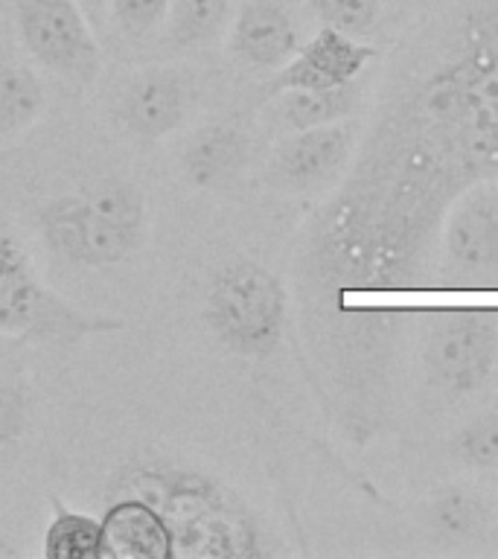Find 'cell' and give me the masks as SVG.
I'll return each mask as SVG.
<instances>
[{
  "label": "cell",
  "mask_w": 498,
  "mask_h": 559,
  "mask_svg": "<svg viewBox=\"0 0 498 559\" xmlns=\"http://www.w3.org/2000/svg\"><path fill=\"white\" fill-rule=\"evenodd\" d=\"M181 164L183 178L199 190L230 187L248 164V138L225 122L204 126L187 143Z\"/></svg>",
  "instance_id": "cell-13"
},
{
  "label": "cell",
  "mask_w": 498,
  "mask_h": 559,
  "mask_svg": "<svg viewBox=\"0 0 498 559\" xmlns=\"http://www.w3.org/2000/svg\"><path fill=\"white\" fill-rule=\"evenodd\" d=\"M85 201L103 218L120 225L122 230L143 234L146 227V195L134 183L122 178H103L85 192Z\"/></svg>",
  "instance_id": "cell-19"
},
{
  "label": "cell",
  "mask_w": 498,
  "mask_h": 559,
  "mask_svg": "<svg viewBox=\"0 0 498 559\" xmlns=\"http://www.w3.org/2000/svg\"><path fill=\"white\" fill-rule=\"evenodd\" d=\"M227 50L245 68L280 70L300 50L295 21L274 0H245L230 24Z\"/></svg>",
  "instance_id": "cell-11"
},
{
  "label": "cell",
  "mask_w": 498,
  "mask_h": 559,
  "mask_svg": "<svg viewBox=\"0 0 498 559\" xmlns=\"http://www.w3.org/2000/svg\"><path fill=\"white\" fill-rule=\"evenodd\" d=\"M44 242L61 260L73 265H87V269H108L120 265L138 251L143 242V234H131L103 218L85 195H64V199L50 201L38 213Z\"/></svg>",
  "instance_id": "cell-6"
},
{
  "label": "cell",
  "mask_w": 498,
  "mask_h": 559,
  "mask_svg": "<svg viewBox=\"0 0 498 559\" xmlns=\"http://www.w3.org/2000/svg\"><path fill=\"white\" fill-rule=\"evenodd\" d=\"M120 330H126L122 318L85 312L44 286L15 236L0 227V335L70 347Z\"/></svg>",
  "instance_id": "cell-1"
},
{
  "label": "cell",
  "mask_w": 498,
  "mask_h": 559,
  "mask_svg": "<svg viewBox=\"0 0 498 559\" xmlns=\"http://www.w3.org/2000/svg\"><path fill=\"white\" fill-rule=\"evenodd\" d=\"M452 457L466 469H496L498 466V411H487L470 419L452 437Z\"/></svg>",
  "instance_id": "cell-20"
},
{
  "label": "cell",
  "mask_w": 498,
  "mask_h": 559,
  "mask_svg": "<svg viewBox=\"0 0 498 559\" xmlns=\"http://www.w3.org/2000/svg\"><path fill=\"white\" fill-rule=\"evenodd\" d=\"M0 557H17L15 545H9L7 539H0Z\"/></svg>",
  "instance_id": "cell-24"
},
{
  "label": "cell",
  "mask_w": 498,
  "mask_h": 559,
  "mask_svg": "<svg viewBox=\"0 0 498 559\" xmlns=\"http://www.w3.org/2000/svg\"><path fill=\"white\" fill-rule=\"evenodd\" d=\"M190 111V85L169 68H149L122 87L120 120L143 143L169 138Z\"/></svg>",
  "instance_id": "cell-10"
},
{
  "label": "cell",
  "mask_w": 498,
  "mask_h": 559,
  "mask_svg": "<svg viewBox=\"0 0 498 559\" xmlns=\"http://www.w3.org/2000/svg\"><path fill=\"white\" fill-rule=\"evenodd\" d=\"M114 21L126 35H149L169 15V0H111Z\"/></svg>",
  "instance_id": "cell-22"
},
{
  "label": "cell",
  "mask_w": 498,
  "mask_h": 559,
  "mask_svg": "<svg viewBox=\"0 0 498 559\" xmlns=\"http://www.w3.org/2000/svg\"><path fill=\"white\" fill-rule=\"evenodd\" d=\"M47 94L35 70L0 64V134H17L42 117Z\"/></svg>",
  "instance_id": "cell-17"
},
{
  "label": "cell",
  "mask_w": 498,
  "mask_h": 559,
  "mask_svg": "<svg viewBox=\"0 0 498 559\" xmlns=\"http://www.w3.org/2000/svg\"><path fill=\"white\" fill-rule=\"evenodd\" d=\"M103 524V559H173V527L146 498L114 501Z\"/></svg>",
  "instance_id": "cell-12"
},
{
  "label": "cell",
  "mask_w": 498,
  "mask_h": 559,
  "mask_svg": "<svg viewBox=\"0 0 498 559\" xmlns=\"http://www.w3.org/2000/svg\"><path fill=\"white\" fill-rule=\"evenodd\" d=\"M230 7L234 0H169V38L181 50L210 44L230 21Z\"/></svg>",
  "instance_id": "cell-18"
},
{
  "label": "cell",
  "mask_w": 498,
  "mask_h": 559,
  "mask_svg": "<svg viewBox=\"0 0 498 559\" xmlns=\"http://www.w3.org/2000/svg\"><path fill=\"white\" fill-rule=\"evenodd\" d=\"M274 99H277L280 122L288 131H306L347 120L358 105V85L347 82L327 91H286Z\"/></svg>",
  "instance_id": "cell-14"
},
{
  "label": "cell",
  "mask_w": 498,
  "mask_h": 559,
  "mask_svg": "<svg viewBox=\"0 0 498 559\" xmlns=\"http://www.w3.org/2000/svg\"><path fill=\"white\" fill-rule=\"evenodd\" d=\"M309 3L323 26H332L356 41L374 35L379 15H382L379 0H309Z\"/></svg>",
  "instance_id": "cell-21"
},
{
  "label": "cell",
  "mask_w": 498,
  "mask_h": 559,
  "mask_svg": "<svg viewBox=\"0 0 498 559\" xmlns=\"http://www.w3.org/2000/svg\"><path fill=\"white\" fill-rule=\"evenodd\" d=\"M353 146H356V131L344 120L295 131L280 143L271 157L269 183L274 190L295 192V195L332 187L349 166Z\"/></svg>",
  "instance_id": "cell-7"
},
{
  "label": "cell",
  "mask_w": 498,
  "mask_h": 559,
  "mask_svg": "<svg viewBox=\"0 0 498 559\" xmlns=\"http://www.w3.org/2000/svg\"><path fill=\"white\" fill-rule=\"evenodd\" d=\"M26 428V400L15 384L0 382V449L17 443Z\"/></svg>",
  "instance_id": "cell-23"
},
{
  "label": "cell",
  "mask_w": 498,
  "mask_h": 559,
  "mask_svg": "<svg viewBox=\"0 0 498 559\" xmlns=\"http://www.w3.org/2000/svg\"><path fill=\"white\" fill-rule=\"evenodd\" d=\"M428 527L449 542L475 539L487 531V501L466 487H440L426 507Z\"/></svg>",
  "instance_id": "cell-15"
},
{
  "label": "cell",
  "mask_w": 498,
  "mask_h": 559,
  "mask_svg": "<svg viewBox=\"0 0 498 559\" xmlns=\"http://www.w3.org/2000/svg\"><path fill=\"white\" fill-rule=\"evenodd\" d=\"M17 33L42 68L87 85L103 68V50L76 0H21Z\"/></svg>",
  "instance_id": "cell-5"
},
{
  "label": "cell",
  "mask_w": 498,
  "mask_h": 559,
  "mask_svg": "<svg viewBox=\"0 0 498 559\" xmlns=\"http://www.w3.org/2000/svg\"><path fill=\"white\" fill-rule=\"evenodd\" d=\"M446 262L466 277L498 274V192L466 190L452 204L443 230Z\"/></svg>",
  "instance_id": "cell-9"
},
{
  "label": "cell",
  "mask_w": 498,
  "mask_h": 559,
  "mask_svg": "<svg viewBox=\"0 0 498 559\" xmlns=\"http://www.w3.org/2000/svg\"><path fill=\"white\" fill-rule=\"evenodd\" d=\"M376 59L374 47L349 38V35L321 26L312 41H306L274 79L262 87L265 99L286 94V91H327V87L347 85L356 82L361 70Z\"/></svg>",
  "instance_id": "cell-8"
},
{
  "label": "cell",
  "mask_w": 498,
  "mask_h": 559,
  "mask_svg": "<svg viewBox=\"0 0 498 559\" xmlns=\"http://www.w3.org/2000/svg\"><path fill=\"white\" fill-rule=\"evenodd\" d=\"M423 361L437 388L454 396L481 391L498 361L496 314L484 309H449L435 314Z\"/></svg>",
  "instance_id": "cell-4"
},
{
  "label": "cell",
  "mask_w": 498,
  "mask_h": 559,
  "mask_svg": "<svg viewBox=\"0 0 498 559\" xmlns=\"http://www.w3.org/2000/svg\"><path fill=\"white\" fill-rule=\"evenodd\" d=\"M149 484L161 489V501L152 504L173 527L175 557H262L260 527L236 498L213 480L195 475H155Z\"/></svg>",
  "instance_id": "cell-3"
},
{
  "label": "cell",
  "mask_w": 498,
  "mask_h": 559,
  "mask_svg": "<svg viewBox=\"0 0 498 559\" xmlns=\"http://www.w3.org/2000/svg\"><path fill=\"white\" fill-rule=\"evenodd\" d=\"M286 318V286L260 262L236 260L210 280L204 321L227 353L239 358L271 356L283 341Z\"/></svg>",
  "instance_id": "cell-2"
},
{
  "label": "cell",
  "mask_w": 498,
  "mask_h": 559,
  "mask_svg": "<svg viewBox=\"0 0 498 559\" xmlns=\"http://www.w3.org/2000/svg\"><path fill=\"white\" fill-rule=\"evenodd\" d=\"M42 554L47 559H103V524L94 515L70 510L52 498Z\"/></svg>",
  "instance_id": "cell-16"
}]
</instances>
